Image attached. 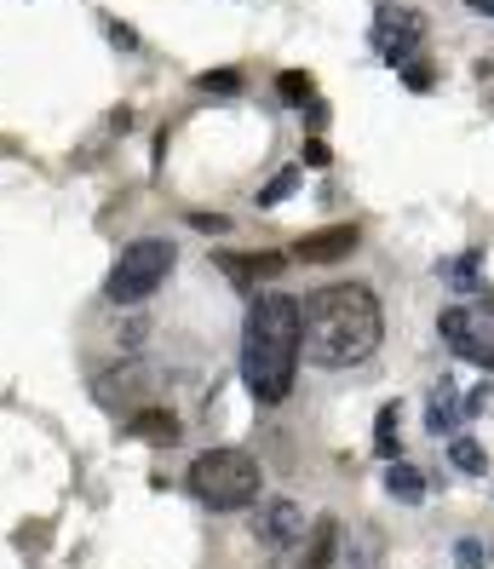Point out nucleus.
<instances>
[{
  "label": "nucleus",
  "instance_id": "obj_1",
  "mask_svg": "<svg viewBox=\"0 0 494 569\" xmlns=\"http://www.w3.org/2000/svg\"><path fill=\"white\" fill-rule=\"evenodd\" d=\"M380 299L362 282H327L300 299V351L316 368H356L380 351Z\"/></svg>",
  "mask_w": 494,
  "mask_h": 569
},
{
  "label": "nucleus",
  "instance_id": "obj_2",
  "mask_svg": "<svg viewBox=\"0 0 494 569\" xmlns=\"http://www.w3.org/2000/svg\"><path fill=\"white\" fill-rule=\"evenodd\" d=\"M300 375V299L265 293L253 299L242 328V380L259 403H282Z\"/></svg>",
  "mask_w": 494,
  "mask_h": 569
},
{
  "label": "nucleus",
  "instance_id": "obj_3",
  "mask_svg": "<svg viewBox=\"0 0 494 569\" xmlns=\"http://www.w3.org/2000/svg\"><path fill=\"white\" fill-rule=\"evenodd\" d=\"M190 495L202 500V507L213 512H242L259 500V489H265V472H259V460L242 455V449H208L190 460Z\"/></svg>",
  "mask_w": 494,
  "mask_h": 569
},
{
  "label": "nucleus",
  "instance_id": "obj_4",
  "mask_svg": "<svg viewBox=\"0 0 494 569\" xmlns=\"http://www.w3.org/2000/svg\"><path fill=\"white\" fill-rule=\"evenodd\" d=\"M173 259H179V253H173L168 237H139V242H127V248L115 253V264H110L104 293L115 299V306H139V299H150L161 282H168Z\"/></svg>",
  "mask_w": 494,
  "mask_h": 569
},
{
  "label": "nucleus",
  "instance_id": "obj_5",
  "mask_svg": "<svg viewBox=\"0 0 494 569\" xmlns=\"http://www.w3.org/2000/svg\"><path fill=\"white\" fill-rule=\"evenodd\" d=\"M420 41H425V18L414 12V7H385L374 12V52L385 58V63H414V52H420Z\"/></svg>",
  "mask_w": 494,
  "mask_h": 569
},
{
  "label": "nucleus",
  "instance_id": "obj_6",
  "mask_svg": "<svg viewBox=\"0 0 494 569\" xmlns=\"http://www.w3.org/2000/svg\"><path fill=\"white\" fill-rule=\"evenodd\" d=\"M437 333H443V346H448L454 357L483 362L488 375H494V328H488V317H477V311H466V306H448V311L437 317Z\"/></svg>",
  "mask_w": 494,
  "mask_h": 569
},
{
  "label": "nucleus",
  "instance_id": "obj_7",
  "mask_svg": "<svg viewBox=\"0 0 494 569\" xmlns=\"http://www.w3.org/2000/svg\"><path fill=\"white\" fill-rule=\"evenodd\" d=\"M253 541L265 547V552H293L305 541V512H300V500H288V495H271V500H259V512H253Z\"/></svg>",
  "mask_w": 494,
  "mask_h": 569
},
{
  "label": "nucleus",
  "instance_id": "obj_8",
  "mask_svg": "<svg viewBox=\"0 0 494 569\" xmlns=\"http://www.w3.org/2000/svg\"><path fill=\"white\" fill-rule=\"evenodd\" d=\"M92 391H98V403H104V409H115V415L127 409V415H133V409H144L150 375H144L139 362H121V368H110V375H98Z\"/></svg>",
  "mask_w": 494,
  "mask_h": 569
},
{
  "label": "nucleus",
  "instance_id": "obj_9",
  "mask_svg": "<svg viewBox=\"0 0 494 569\" xmlns=\"http://www.w3.org/2000/svg\"><path fill=\"white\" fill-rule=\"evenodd\" d=\"M356 242H362V230H356V224H334V230H316V237H305L293 253H300L305 264H334V259H345Z\"/></svg>",
  "mask_w": 494,
  "mask_h": 569
},
{
  "label": "nucleus",
  "instance_id": "obj_10",
  "mask_svg": "<svg viewBox=\"0 0 494 569\" xmlns=\"http://www.w3.org/2000/svg\"><path fill=\"white\" fill-rule=\"evenodd\" d=\"M334 552H340V523L334 518H316L311 523V541L293 552L288 569H327V563H334Z\"/></svg>",
  "mask_w": 494,
  "mask_h": 569
},
{
  "label": "nucleus",
  "instance_id": "obj_11",
  "mask_svg": "<svg viewBox=\"0 0 494 569\" xmlns=\"http://www.w3.org/2000/svg\"><path fill=\"white\" fill-rule=\"evenodd\" d=\"M460 420H466V403H460V391L443 380V386L432 391V409H425V426H432L437 438H454V431H460Z\"/></svg>",
  "mask_w": 494,
  "mask_h": 569
},
{
  "label": "nucleus",
  "instance_id": "obj_12",
  "mask_svg": "<svg viewBox=\"0 0 494 569\" xmlns=\"http://www.w3.org/2000/svg\"><path fill=\"white\" fill-rule=\"evenodd\" d=\"M224 271H230V282H236V288H253L259 277H276L282 271V253H230Z\"/></svg>",
  "mask_w": 494,
  "mask_h": 569
},
{
  "label": "nucleus",
  "instance_id": "obj_13",
  "mask_svg": "<svg viewBox=\"0 0 494 569\" xmlns=\"http://www.w3.org/2000/svg\"><path fill=\"white\" fill-rule=\"evenodd\" d=\"M127 431H133V438H150V443H173L179 438V420L168 409H133Z\"/></svg>",
  "mask_w": 494,
  "mask_h": 569
},
{
  "label": "nucleus",
  "instance_id": "obj_14",
  "mask_svg": "<svg viewBox=\"0 0 494 569\" xmlns=\"http://www.w3.org/2000/svg\"><path fill=\"white\" fill-rule=\"evenodd\" d=\"M385 489L397 495L403 507H420V500H425V478L414 472L409 460H385Z\"/></svg>",
  "mask_w": 494,
  "mask_h": 569
},
{
  "label": "nucleus",
  "instance_id": "obj_15",
  "mask_svg": "<svg viewBox=\"0 0 494 569\" xmlns=\"http://www.w3.org/2000/svg\"><path fill=\"white\" fill-rule=\"evenodd\" d=\"M448 455H454V466H460L466 478H483V472H488V455H483V443H472V438H454Z\"/></svg>",
  "mask_w": 494,
  "mask_h": 569
},
{
  "label": "nucleus",
  "instance_id": "obj_16",
  "mask_svg": "<svg viewBox=\"0 0 494 569\" xmlns=\"http://www.w3.org/2000/svg\"><path fill=\"white\" fill-rule=\"evenodd\" d=\"M374 443H380V455H385V460H397V455H403V449H397V403H391V409H380Z\"/></svg>",
  "mask_w": 494,
  "mask_h": 569
},
{
  "label": "nucleus",
  "instance_id": "obj_17",
  "mask_svg": "<svg viewBox=\"0 0 494 569\" xmlns=\"http://www.w3.org/2000/svg\"><path fill=\"white\" fill-rule=\"evenodd\" d=\"M340 563H345V569H374V563H380V541H374V535H362V541H351V547L340 552Z\"/></svg>",
  "mask_w": 494,
  "mask_h": 569
},
{
  "label": "nucleus",
  "instance_id": "obj_18",
  "mask_svg": "<svg viewBox=\"0 0 494 569\" xmlns=\"http://www.w3.org/2000/svg\"><path fill=\"white\" fill-rule=\"evenodd\" d=\"M300 179H305L300 167H288V173H276V184H271V190H259V208H276V202H288V196L300 190Z\"/></svg>",
  "mask_w": 494,
  "mask_h": 569
},
{
  "label": "nucleus",
  "instance_id": "obj_19",
  "mask_svg": "<svg viewBox=\"0 0 494 569\" xmlns=\"http://www.w3.org/2000/svg\"><path fill=\"white\" fill-rule=\"evenodd\" d=\"M443 277H448L454 288H477V253H460V259H448V264H443Z\"/></svg>",
  "mask_w": 494,
  "mask_h": 569
},
{
  "label": "nucleus",
  "instance_id": "obj_20",
  "mask_svg": "<svg viewBox=\"0 0 494 569\" xmlns=\"http://www.w3.org/2000/svg\"><path fill=\"white\" fill-rule=\"evenodd\" d=\"M311 92H316L311 76H300V70H288V76H282V98H288V104H311Z\"/></svg>",
  "mask_w": 494,
  "mask_h": 569
},
{
  "label": "nucleus",
  "instance_id": "obj_21",
  "mask_svg": "<svg viewBox=\"0 0 494 569\" xmlns=\"http://www.w3.org/2000/svg\"><path fill=\"white\" fill-rule=\"evenodd\" d=\"M454 563L460 569H483V541H454Z\"/></svg>",
  "mask_w": 494,
  "mask_h": 569
},
{
  "label": "nucleus",
  "instance_id": "obj_22",
  "mask_svg": "<svg viewBox=\"0 0 494 569\" xmlns=\"http://www.w3.org/2000/svg\"><path fill=\"white\" fill-rule=\"evenodd\" d=\"M202 87H208V92H236V70H208Z\"/></svg>",
  "mask_w": 494,
  "mask_h": 569
},
{
  "label": "nucleus",
  "instance_id": "obj_23",
  "mask_svg": "<svg viewBox=\"0 0 494 569\" xmlns=\"http://www.w3.org/2000/svg\"><path fill=\"white\" fill-rule=\"evenodd\" d=\"M190 224H195V230H208V237H219V230H230V219H224V213H195Z\"/></svg>",
  "mask_w": 494,
  "mask_h": 569
},
{
  "label": "nucleus",
  "instance_id": "obj_24",
  "mask_svg": "<svg viewBox=\"0 0 494 569\" xmlns=\"http://www.w3.org/2000/svg\"><path fill=\"white\" fill-rule=\"evenodd\" d=\"M403 76H409V87H414V92L432 87V70H425V63H403Z\"/></svg>",
  "mask_w": 494,
  "mask_h": 569
},
{
  "label": "nucleus",
  "instance_id": "obj_25",
  "mask_svg": "<svg viewBox=\"0 0 494 569\" xmlns=\"http://www.w3.org/2000/svg\"><path fill=\"white\" fill-rule=\"evenodd\" d=\"M466 415H488V386H477V391L466 397Z\"/></svg>",
  "mask_w": 494,
  "mask_h": 569
},
{
  "label": "nucleus",
  "instance_id": "obj_26",
  "mask_svg": "<svg viewBox=\"0 0 494 569\" xmlns=\"http://www.w3.org/2000/svg\"><path fill=\"white\" fill-rule=\"evenodd\" d=\"M305 161H311V167H322V161H327V144H322V139H311V144H305Z\"/></svg>",
  "mask_w": 494,
  "mask_h": 569
},
{
  "label": "nucleus",
  "instance_id": "obj_27",
  "mask_svg": "<svg viewBox=\"0 0 494 569\" xmlns=\"http://www.w3.org/2000/svg\"><path fill=\"white\" fill-rule=\"evenodd\" d=\"M472 12H483V18H494V0H466Z\"/></svg>",
  "mask_w": 494,
  "mask_h": 569
}]
</instances>
